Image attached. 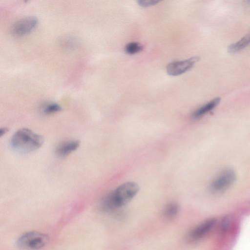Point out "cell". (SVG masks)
<instances>
[{"label":"cell","mask_w":250,"mask_h":250,"mask_svg":"<svg viewBox=\"0 0 250 250\" xmlns=\"http://www.w3.org/2000/svg\"><path fill=\"white\" fill-rule=\"evenodd\" d=\"M80 143L79 141L75 140L63 141L56 147V153L59 157H66L77 149Z\"/></svg>","instance_id":"8"},{"label":"cell","mask_w":250,"mask_h":250,"mask_svg":"<svg viewBox=\"0 0 250 250\" xmlns=\"http://www.w3.org/2000/svg\"><path fill=\"white\" fill-rule=\"evenodd\" d=\"M38 23L36 17H26L15 21L10 28V32L15 37H23L31 33L37 27Z\"/></svg>","instance_id":"4"},{"label":"cell","mask_w":250,"mask_h":250,"mask_svg":"<svg viewBox=\"0 0 250 250\" xmlns=\"http://www.w3.org/2000/svg\"><path fill=\"white\" fill-rule=\"evenodd\" d=\"M215 218L207 219L193 228L188 234V239L191 241H198L206 235L216 224Z\"/></svg>","instance_id":"7"},{"label":"cell","mask_w":250,"mask_h":250,"mask_svg":"<svg viewBox=\"0 0 250 250\" xmlns=\"http://www.w3.org/2000/svg\"><path fill=\"white\" fill-rule=\"evenodd\" d=\"M43 143V137L25 128L19 129L12 136L10 145L16 151L26 154L39 148Z\"/></svg>","instance_id":"2"},{"label":"cell","mask_w":250,"mask_h":250,"mask_svg":"<svg viewBox=\"0 0 250 250\" xmlns=\"http://www.w3.org/2000/svg\"><path fill=\"white\" fill-rule=\"evenodd\" d=\"M48 241L45 234L35 231H29L22 234L18 238L17 246L25 250H37L44 247Z\"/></svg>","instance_id":"3"},{"label":"cell","mask_w":250,"mask_h":250,"mask_svg":"<svg viewBox=\"0 0 250 250\" xmlns=\"http://www.w3.org/2000/svg\"><path fill=\"white\" fill-rule=\"evenodd\" d=\"M249 35V36H250V35Z\"/></svg>","instance_id":"17"},{"label":"cell","mask_w":250,"mask_h":250,"mask_svg":"<svg viewBox=\"0 0 250 250\" xmlns=\"http://www.w3.org/2000/svg\"><path fill=\"white\" fill-rule=\"evenodd\" d=\"M143 49L142 46L137 42H130L127 43L125 48V53L129 55H133L141 51Z\"/></svg>","instance_id":"14"},{"label":"cell","mask_w":250,"mask_h":250,"mask_svg":"<svg viewBox=\"0 0 250 250\" xmlns=\"http://www.w3.org/2000/svg\"><path fill=\"white\" fill-rule=\"evenodd\" d=\"M159 1L156 0H140L137 1L138 4L142 7H147L157 4Z\"/></svg>","instance_id":"15"},{"label":"cell","mask_w":250,"mask_h":250,"mask_svg":"<svg viewBox=\"0 0 250 250\" xmlns=\"http://www.w3.org/2000/svg\"><path fill=\"white\" fill-rule=\"evenodd\" d=\"M220 98H215L196 109L192 114L194 119L199 118L214 109L219 103Z\"/></svg>","instance_id":"9"},{"label":"cell","mask_w":250,"mask_h":250,"mask_svg":"<svg viewBox=\"0 0 250 250\" xmlns=\"http://www.w3.org/2000/svg\"><path fill=\"white\" fill-rule=\"evenodd\" d=\"M8 129L6 127L1 128L0 129V136L1 137L4 135L8 131Z\"/></svg>","instance_id":"16"},{"label":"cell","mask_w":250,"mask_h":250,"mask_svg":"<svg viewBox=\"0 0 250 250\" xmlns=\"http://www.w3.org/2000/svg\"><path fill=\"white\" fill-rule=\"evenodd\" d=\"M179 207L175 202H171L167 205L164 210V215L167 219H173L178 213Z\"/></svg>","instance_id":"13"},{"label":"cell","mask_w":250,"mask_h":250,"mask_svg":"<svg viewBox=\"0 0 250 250\" xmlns=\"http://www.w3.org/2000/svg\"><path fill=\"white\" fill-rule=\"evenodd\" d=\"M60 44L64 49L69 51L76 49L79 45L78 39L73 35H65L60 40Z\"/></svg>","instance_id":"10"},{"label":"cell","mask_w":250,"mask_h":250,"mask_svg":"<svg viewBox=\"0 0 250 250\" xmlns=\"http://www.w3.org/2000/svg\"><path fill=\"white\" fill-rule=\"evenodd\" d=\"M40 110L43 115H48L60 112L62 110V107L55 102H48L42 105Z\"/></svg>","instance_id":"12"},{"label":"cell","mask_w":250,"mask_h":250,"mask_svg":"<svg viewBox=\"0 0 250 250\" xmlns=\"http://www.w3.org/2000/svg\"><path fill=\"white\" fill-rule=\"evenodd\" d=\"M250 44L249 35L243 37L238 41L231 44L228 47V52L231 54L236 53L244 49Z\"/></svg>","instance_id":"11"},{"label":"cell","mask_w":250,"mask_h":250,"mask_svg":"<svg viewBox=\"0 0 250 250\" xmlns=\"http://www.w3.org/2000/svg\"><path fill=\"white\" fill-rule=\"evenodd\" d=\"M139 189L135 182L122 184L103 198L100 204V209L110 212L125 206L135 196Z\"/></svg>","instance_id":"1"},{"label":"cell","mask_w":250,"mask_h":250,"mask_svg":"<svg viewBox=\"0 0 250 250\" xmlns=\"http://www.w3.org/2000/svg\"><path fill=\"white\" fill-rule=\"evenodd\" d=\"M199 59L198 56H194L184 60L171 62L167 66V72L172 76L183 74L191 69Z\"/></svg>","instance_id":"6"},{"label":"cell","mask_w":250,"mask_h":250,"mask_svg":"<svg viewBox=\"0 0 250 250\" xmlns=\"http://www.w3.org/2000/svg\"><path fill=\"white\" fill-rule=\"evenodd\" d=\"M236 179L235 172L231 169L222 172L211 183L210 190L215 193L222 192L229 188Z\"/></svg>","instance_id":"5"}]
</instances>
